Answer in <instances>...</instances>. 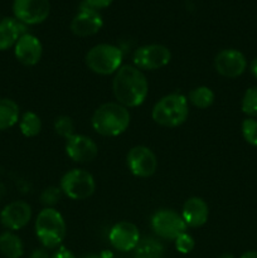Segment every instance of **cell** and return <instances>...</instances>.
<instances>
[{"instance_id":"obj_1","label":"cell","mask_w":257,"mask_h":258,"mask_svg":"<svg viewBox=\"0 0 257 258\" xmlns=\"http://www.w3.org/2000/svg\"><path fill=\"white\" fill-rule=\"evenodd\" d=\"M112 91L118 103L127 107L143 105L149 92L145 75L135 66H122L112 81Z\"/></svg>"},{"instance_id":"obj_2","label":"cell","mask_w":257,"mask_h":258,"mask_svg":"<svg viewBox=\"0 0 257 258\" xmlns=\"http://www.w3.org/2000/svg\"><path fill=\"white\" fill-rule=\"evenodd\" d=\"M91 123L97 134L113 138L127 130L130 125V112L118 102L103 103L95 111Z\"/></svg>"},{"instance_id":"obj_3","label":"cell","mask_w":257,"mask_h":258,"mask_svg":"<svg viewBox=\"0 0 257 258\" xmlns=\"http://www.w3.org/2000/svg\"><path fill=\"white\" fill-rule=\"evenodd\" d=\"M188 98L181 93H170L155 103L153 107V120L165 127H176L188 118Z\"/></svg>"},{"instance_id":"obj_4","label":"cell","mask_w":257,"mask_h":258,"mask_svg":"<svg viewBox=\"0 0 257 258\" xmlns=\"http://www.w3.org/2000/svg\"><path fill=\"white\" fill-rule=\"evenodd\" d=\"M66 231L65 219L54 208H44L35 219V234L44 248L59 247L65 241Z\"/></svg>"},{"instance_id":"obj_5","label":"cell","mask_w":257,"mask_h":258,"mask_svg":"<svg viewBox=\"0 0 257 258\" xmlns=\"http://www.w3.org/2000/svg\"><path fill=\"white\" fill-rule=\"evenodd\" d=\"M122 52L112 44H97L86 54V64L92 72L101 76L116 73L122 63Z\"/></svg>"},{"instance_id":"obj_6","label":"cell","mask_w":257,"mask_h":258,"mask_svg":"<svg viewBox=\"0 0 257 258\" xmlns=\"http://www.w3.org/2000/svg\"><path fill=\"white\" fill-rule=\"evenodd\" d=\"M93 176L83 169H72L60 179V190L73 201H82L95 193Z\"/></svg>"},{"instance_id":"obj_7","label":"cell","mask_w":257,"mask_h":258,"mask_svg":"<svg viewBox=\"0 0 257 258\" xmlns=\"http://www.w3.org/2000/svg\"><path fill=\"white\" fill-rule=\"evenodd\" d=\"M151 228L160 238L175 241L180 234L185 233L186 224L181 214L173 209H160L151 217Z\"/></svg>"},{"instance_id":"obj_8","label":"cell","mask_w":257,"mask_h":258,"mask_svg":"<svg viewBox=\"0 0 257 258\" xmlns=\"http://www.w3.org/2000/svg\"><path fill=\"white\" fill-rule=\"evenodd\" d=\"M134 64L139 70L153 71L165 67L171 59V53L163 44H146L134 53Z\"/></svg>"},{"instance_id":"obj_9","label":"cell","mask_w":257,"mask_h":258,"mask_svg":"<svg viewBox=\"0 0 257 258\" xmlns=\"http://www.w3.org/2000/svg\"><path fill=\"white\" fill-rule=\"evenodd\" d=\"M50 12L49 0H14L13 13L15 19L25 25L40 24Z\"/></svg>"},{"instance_id":"obj_10","label":"cell","mask_w":257,"mask_h":258,"mask_svg":"<svg viewBox=\"0 0 257 258\" xmlns=\"http://www.w3.org/2000/svg\"><path fill=\"white\" fill-rule=\"evenodd\" d=\"M128 170L139 178H149L158 168V160L153 151L146 146H135L127 154Z\"/></svg>"},{"instance_id":"obj_11","label":"cell","mask_w":257,"mask_h":258,"mask_svg":"<svg viewBox=\"0 0 257 258\" xmlns=\"http://www.w3.org/2000/svg\"><path fill=\"white\" fill-rule=\"evenodd\" d=\"M214 68L221 76L226 78H237L247 68V60L243 53L229 48L223 49L214 58Z\"/></svg>"},{"instance_id":"obj_12","label":"cell","mask_w":257,"mask_h":258,"mask_svg":"<svg viewBox=\"0 0 257 258\" xmlns=\"http://www.w3.org/2000/svg\"><path fill=\"white\" fill-rule=\"evenodd\" d=\"M108 241L117 251H134L140 242V233L138 227L131 222H118L110 229Z\"/></svg>"},{"instance_id":"obj_13","label":"cell","mask_w":257,"mask_h":258,"mask_svg":"<svg viewBox=\"0 0 257 258\" xmlns=\"http://www.w3.org/2000/svg\"><path fill=\"white\" fill-rule=\"evenodd\" d=\"M103 25V19L96 9L88 7H82L80 12L75 15L71 22V32L81 38L91 37L100 32Z\"/></svg>"},{"instance_id":"obj_14","label":"cell","mask_w":257,"mask_h":258,"mask_svg":"<svg viewBox=\"0 0 257 258\" xmlns=\"http://www.w3.org/2000/svg\"><path fill=\"white\" fill-rule=\"evenodd\" d=\"M32 208L23 201H15L7 204L0 213V222L8 231H19L29 223Z\"/></svg>"},{"instance_id":"obj_15","label":"cell","mask_w":257,"mask_h":258,"mask_svg":"<svg viewBox=\"0 0 257 258\" xmlns=\"http://www.w3.org/2000/svg\"><path fill=\"white\" fill-rule=\"evenodd\" d=\"M66 153L68 158L76 163H90L97 156L98 148L95 141L88 136L75 134L67 139Z\"/></svg>"},{"instance_id":"obj_16","label":"cell","mask_w":257,"mask_h":258,"mask_svg":"<svg viewBox=\"0 0 257 258\" xmlns=\"http://www.w3.org/2000/svg\"><path fill=\"white\" fill-rule=\"evenodd\" d=\"M14 53L17 59L24 66H35L43 54V47L40 40L35 35L25 33L18 39L14 45Z\"/></svg>"},{"instance_id":"obj_17","label":"cell","mask_w":257,"mask_h":258,"mask_svg":"<svg viewBox=\"0 0 257 258\" xmlns=\"http://www.w3.org/2000/svg\"><path fill=\"white\" fill-rule=\"evenodd\" d=\"M209 208L208 204L199 197H191L184 203L181 209V218L185 222L186 227H202L208 221Z\"/></svg>"},{"instance_id":"obj_18","label":"cell","mask_w":257,"mask_h":258,"mask_svg":"<svg viewBox=\"0 0 257 258\" xmlns=\"http://www.w3.org/2000/svg\"><path fill=\"white\" fill-rule=\"evenodd\" d=\"M24 25L15 18L0 20V50H8L17 44L18 39L25 34Z\"/></svg>"},{"instance_id":"obj_19","label":"cell","mask_w":257,"mask_h":258,"mask_svg":"<svg viewBox=\"0 0 257 258\" xmlns=\"http://www.w3.org/2000/svg\"><path fill=\"white\" fill-rule=\"evenodd\" d=\"M0 252L5 258H20L24 253V246L19 237L12 231L0 234Z\"/></svg>"},{"instance_id":"obj_20","label":"cell","mask_w":257,"mask_h":258,"mask_svg":"<svg viewBox=\"0 0 257 258\" xmlns=\"http://www.w3.org/2000/svg\"><path fill=\"white\" fill-rule=\"evenodd\" d=\"M19 106L10 98H0V131L13 127L19 121Z\"/></svg>"},{"instance_id":"obj_21","label":"cell","mask_w":257,"mask_h":258,"mask_svg":"<svg viewBox=\"0 0 257 258\" xmlns=\"http://www.w3.org/2000/svg\"><path fill=\"white\" fill-rule=\"evenodd\" d=\"M134 252V258H164L163 243L151 237L140 239Z\"/></svg>"},{"instance_id":"obj_22","label":"cell","mask_w":257,"mask_h":258,"mask_svg":"<svg viewBox=\"0 0 257 258\" xmlns=\"http://www.w3.org/2000/svg\"><path fill=\"white\" fill-rule=\"evenodd\" d=\"M189 102L197 108L201 110H206V108L211 107L214 102V93L213 91L206 86H199V87L193 88L189 92L188 96Z\"/></svg>"},{"instance_id":"obj_23","label":"cell","mask_w":257,"mask_h":258,"mask_svg":"<svg viewBox=\"0 0 257 258\" xmlns=\"http://www.w3.org/2000/svg\"><path fill=\"white\" fill-rule=\"evenodd\" d=\"M19 128L25 138H34L42 130V120L37 113L27 111L19 120Z\"/></svg>"},{"instance_id":"obj_24","label":"cell","mask_w":257,"mask_h":258,"mask_svg":"<svg viewBox=\"0 0 257 258\" xmlns=\"http://www.w3.org/2000/svg\"><path fill=\"white\" fill-rule=\"evenodd\" d=\"M241 108L249 117H257V86L249 87L242 98Z\"/></svg>"},{"instance_id":"obj_25","label":"cell","mask_w":257,"mask_h":258,"mask_svg":"<svg viewBox=\"0 0 257 258\" xmlns=\"http://www.w3.org/2000/svg\"><path fill=\"white\" fill-rule=\"evenodd\" d=\"M54 130L60 138H65L67 140L71 136L75 135V123L70 116H59L54 121Z\"/></svg>"},{"instance_id":"obj_26","label":"cell","mask_w":257,"mask_h":258,"mask_svg":"<svg viewBox=\"0 0 257 258\" xmlns=\"http://www.w3.org/2000/svg\"><path fill=\"white\" fill-rule=\"evenodd\" d=\"M242 136L252 146H257V120L248 117L243 120L241 126Z\"/></svg>"},{"instance_id":"obj_27","label":"cell","mask_w":257,"mask_h":258,"mask_svg":"<svg viewBox=\"0 0 257 258\" xmlns=\"http://www.w3.org/2000/svg\"><path fill=\"white\" fill-rule=\"evenodd\" d=\"M60 197H62L60 188H57V186H48L40 194V203L47 207V208H52L53 206H55L60 201Z\"/></svg>"},{"instance_id":"obj_28","label":"cell","mask_w":257,"mask_h":258,"mask_svg":"<svg viewBox=\"0 0 257 258\" xmlns=\"http://www.w3.org/2000/svg\"><path fill=\"white\" fill-rule=\"evenodd\" d=\"M174 242H175L176 251H178L179 253H183V254L190 253V252L193 251L194 246H196L194 238L190 236V234L186 233V232L185 233L180 234V236H179Z\"/></svg>"},{"instance_id":"obj_29","label":"cell","mask_w":257,"mask_h":258,"mask_svg":"<svg viewBox=\"0 0 257 258\" xmlns=\"http://www.w3.org/2000/svg\"><path fill=\"white\" fill-rule=\"evenodd\" d=\"M86 4L92 9H105V8L110 7L113 3V0H85Z\"/></svg>"},{"instance_id":"obj_30","label":"cell","mask_w":257,"mask_h":258,"mask_svg":"<svg viewBox=\"0 0 257 258\" xmlns=\"http://www.w3.org/2000/svg\"><path fill=\"white\" fill-rule=\"evenodd\" d=\"M52 258H76V256L70 251V249L65 248V247H60V248H58V251L53 254Z\"/></svg>"},{"instance_id":"obj_31","label":"cell","mask_w":257,"mask_h":258,"mask_svg":"<svg viewBox=\"0 0 257 258\" xmlns=\"http://www.w3.org/2000/svg\"><path fill=\"white\" fill-rule=\"evenodd\" d=\"M29 258H49V254L45 248H37L30 253Z\"/></svg>"},{"instance_id":"obj_32","label":"cell","mask_w":257,"mask_h":258,"mask_svg":"<svg viewBox=\"0 0 257 258\" xmlns=\"http://www.w3.org/2000/svg\"><path fill=\"white\" fill-rule=\"evenodd\" d=\"M249 71H251L252 76L257 80V58L252 59L251 64H249Z\"/></svg>"},{"instance_id":"obj_33","label":"cell","mask_w":257,"mask_h":258,"mask_svg":"<svg viewBox=\"0 0 257 258\" xmlns=\"http://www.w3.org/2000/svg\"><path fill=\"white\" fill-rule=\"evenodd\" d=\"M239 258H257V251H247Z\"/></svg>"},{"instance_id":"obj_34","label":"cell","mask_w":257,"mask_h":258,"mask_svg":"<svg viewBox=\"0 0 257 258\" xmlns=\"http://www.w3.org/2000/svg\"><path fill=\"white\" fill-rule=\"evenodd\" d=\"M82 258H103L102 254H95V253H91V254H86V256H83Z\"/></svg>"},{"instance_id":"obj_35","label":"cell","mask_w":257,"mask_h":258,"mask_svg":"<svg viewBox=\"0 0 257 258\" xmlns=\"http://www.w3.org/2000/svg\"><path fill=\"white\" fill-rule=\"evenodd\" d=\"M218 258H234V257L229 253H224V254H222V256H219Z\"/></svg>"}]
</instances>
